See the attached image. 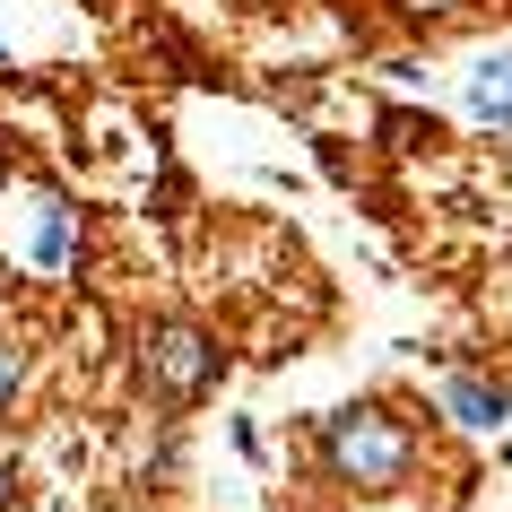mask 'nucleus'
Instances as JSON below:
<instances>
[{"mask_svg":"<svg viewBox=\"0 0 512 512\" xmlns=\"http://www.w3.org/2000/svg\"><path fill=\"white\" fill-rule=\"evenodd\" d=\"M426 460L417 417H400L391 400H348L313 426V478L339 495H400Z\"/></svg>","mask_w":512,"mask_h":512,"instance_id":"obj_1","label":"nucleus"},{"mask_svg":"<svg viewBox=\"0 0 512 512\" xmlns=\"http://www.w3.org/2000/svg\"><path fill=\"white\" fill-rule=\"evenodd\" d=\"M131 374H139V391H148L165 417H183V408H200L217 391L226 348H217V330H200L191 313H157V322H139V339H131Z\"/></svg>","mask_w":512,"mask_h":512,"instance_id":"obj_2","label":"nucleus"},{"mask_svg":"<svg viewBox=\"0 0 512 512\" xmlns=\"http://www.w3.org/2000/svg\"><path fill=\"white\" fill-rule=\"evenodd\" d=\"M434 408L452 417L460 434H495L512 417V382L486 374V365H443V382H434Z\"/></svg>","mask_w":512,"mask_h":512,"instance_id":"obj_3","label":"nucleus"},{"mask_svg":"<svg viewBox=\"0 0 512 512\" xmlns=\"http://www.w3.org/2000/svg\"><path fill=\"white\" fill-rule=\"evenodd\" d=\"M79 209H70V191H35V209H27V270L35 278H70L79 270Z\"/></svg>","mask_w":512,"mask_h":512,"instance_id":"obj_4","label":"nucleus"},{"mask_svg":"<svg viewBox=\"0 0 512 512\" xmlns=\"http://www.w3.org/2000/svg\"><path fill=\"white\" fill-rule=\"evenodd\" d=\"M469 122L495 131V139H512V53L469 61Z\"/></svg>","mask_w":512,"mask_h":512,"instance_id":"obj_5","label":"nucleus"},{"mask_svg":"<svg viewBox=\"0 0 512 512\" xmlns=\"http://www.w3.org/2000/svg\"><path fill=\"white\" fill-rule=\"evenodd\" d=\"M27 374H35L27 330H0V426H9V417H18V400H27Z\"/></svg>","mask_w":512,"mask_h":512,"instance_id":"obj_6","label":"nucleus"},{"mask_svg":"<svg viewBox=\"0 0 512 512\" xmlns=\"http://www.w3.org/2000/svg\"><path fill=\"white\" fill-rule=\"evenodd\" d=\"M9 512H87V504H79V495H53V486H44V495H18Z\"/></svg>","mask_w":512,"mask_h":512,"instance_id":"obj_7","label":"nucleus"},{"mask_svg":"<svg viewBox=\"0 0 512 512\" xmlns=\"http://www.w3.org/2000/svg\"><path fill=\"white\" fill-rule=\"evenodd\" d=\"M9 70H18V61H9V44H0V79H9Z\"/></svg>","mask_w":512,"mask_h":512,"instance_id":"obj_8","label":"nucleus"},{"mask_svg":"<svg viewBox=\"0 0 512 512\" xmlns=\"http://www.w3.org/2000/svg\"><path fill=\"white\" fill-rule=\"evenodd\" d=\"M0 183H9V148H0Z\"/></svg>","mask_w":512,"mask_h":512,"instance_id":"obj_9","label":"nucleus"},{"mask_svg":"<svg viewBox=\"0 0 512 512\" xmlns=\"http://www.w3.org/2000/svg\"><path fill=\"white\" fill-rule=\"evenodd\" d=\"M0 512H9V504H0Z\"/></svg>","mask_w":512,"mask_h":512,"instance_id":"obj_10","label":"nucleus"}]
</instances>
